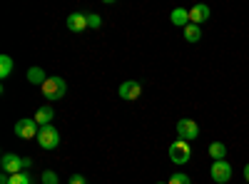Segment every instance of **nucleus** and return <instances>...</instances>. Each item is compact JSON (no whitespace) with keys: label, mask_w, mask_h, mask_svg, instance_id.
<instances>
[{"label":"nucleus","mask_w":249,"mask_h":184,"mask_svg":"<svg viewBox=\"0 0 249 184\" xmlns=\"http://www.w3.org/2000/svg\"><path fill=\"white\" fill-rule=\"evenodd\" d=\"M0 167H3V174H18V172H28L33 167V159L28 157H18L13 152H5L3 159H0Z\"/></svg>","instance_id":"nucleus-1"},{"label":"nucleus","mask_w":249,"mask_h":184,"mask_svg":"<svg viewBox=\"0 0 249 184\" xmlns=\"http://www.w3.org/2000/svg\"><path fill=\"white\" fill-rule=\"evenodd\" d=\"M40 90H43V97L45 100H62V97H65V92H68V85H65V80H62V77L53 75V77L45 80Z\"/></svg>","instance_id":"nucleus-2"},{"label":"nucleus","mask_w":249,"mask_h":184,"mask_svg":"<svg viewBox=\"0 0 249 184\" xmlns=\"http://www.w3.org/2000/svg\"><path fill=\"white\" fill-rule=\"evenodd\" d=\"M192 159V147L187 139H175L170 145V162L172 165H187Z\"/></svg>","instance_id":"nucleus-3"},{"label":"nucleus","mask_w":249,"mask_h":184,"mask_svg":"<svg viewBox=\"0 0 249 184\" xmlns=\"http://www.w3.org/2000/svg\"><path fill=\"white\" fill-rule=\"evenodd\" d=\"M37 145H40V150H45V152L55 150V147L60 145V132H57L53 125L40 127V132H37Z\"/></svg>","instance_id":"nucleus-4"},{"label":"nucleus","mask_w":249,"mask_h":184,"mask_svg":"<svg viewBox=\"0 0 249 184\" xmlns=\"http://www.w3.org/2000/svg\"><path fill=\"white\" fill-rule=\"evenodd\" d=\"M37 132H40V125L35 122V117H23L15 122V134L20 139H37Z\"/></svg>","instance_id":"nucleus-5"},{"label":"nucleus","mask_w":249,"mask_h":184,"mask_svg":"<svg viewBox=\"0 0 249 184\" xmlns=\"http://www.w3.org/2000/svg\"><path fill=\"white\" fill-rule=\"evenodd\" d=\"M232 174H234V169H232V165L227 159H217V162H212V167H210V177L217 182V184H227L232 179Z\"/></svg>","instance_id":"nucleus-6"},{"label":"nucleus","mask_w":249,"mask_h":184,"mask_svg":"<svg viewBox=\"0 0 249 184\" xmlns=\"http://www.w3.org/2000/svg\"><path fill=\"white\" fill-rule=\"evenodd\" d=\"M175 132H177L179 139H187V142H190V139H197V137H199V125H197L195 119H187V117H184V119H177Z\"/></svg>","instance_id":"nucleus-7"},{"label":"nucleus","mask_w":249,"mask_h":184,"mask_svg":"<svg viewBox=\"0 0 249 184\" xmlns=\"http://www.w3.org/2000/svg\"><path fill=\"white\" fill-rule=\"evenodd\" d=\"M117 95H120L122 100L132 102V100H137V97L142 95V85L137 83V80H124V83L117 87Z\"/></svg>","instance_id":"nucleus-8"},{"label":"nucleus","mask_w":249,"mask_h":184,"mask_svg":"<svg viewBox=\"0 0 249 184\" xmlns=\"http://www.w3.org/2000/svg\"><path fill=\"white\" fill-rule=\"evenodd\" d=\"M210 17H212V10H210V5L197 3L195 8H190V23H195V25H202V23H207Z\"/></svg>","instance_id":"nucleus-9"},{"label":"nucleus","mask_w":249,"mask_h":184,"mask_svg":"<svg viewBox=\"0 0 249 184\" xmlns=\"http://www.w3.org/2000/svg\"><path fill=\"white\" fill-rule=\"evenodd\" d=\"M85 28H90V25H88V13H70V15H68V30L82 33Z\"/></svg>","instance_id":"nucleus-10"},{"label":"nucleus","mask_w":249,"mask_h":184,"mask_svg":"<svg viewBox=\"0 0 249 184\" xmlns=\"http://www.w3.org/2000/svg\"><path fill=\"white\" fill-rule=\"evenodd\" d=\"M53 119H55V110L50 107V105H43L37 112H35V122L40 127H48V125H53Z\"/></svg>","instance_id":"nucleus-11"},{"label":"nucleus","mask_w":249,"mask_h":184,"mask_svg":"<svg viewBox=\"0 0 249 184\" xmlns=\"http://www.w3.org/2000/svg\"><path fill=\"white\" fill-rule=\"evenodd\" d=\"M170 20H172V25H177V28H187L190 25V10L187 8H175L172 13H170Z\"/></svg>","instance_id":"nucleus-12"},{"label":"nucleus","mask_w":249,"mask_h":184,"mask_svg":"<svg viewBox=\"0 0 249 184\" xmlns=\"http://www.w3.org/2000/svg\"><path fill=\"white\" fill-rule=\"evenodd\" d=\"M0 184H30V174L28 172H18V174H3Z\"/></svg>","instance_id":"nucleus-13"},{"label":"nucleus","mask_w":249,"mask_h":184,"mask_svg":"<svg viewBox=\"0 0 249 184\" xmlns=\"http://www.w3.org/2000/svg\"><path fill=\"white\" fill-rule=\"evenodd\" d=\"M182 35H184L187 43H199V40H202V30H199V25H195V23L187 25V28L182 30Z\"/></svg>","instance_id":"nucleus-14"},{"label":"nucleus","mask_w":249,"mask_h":184,"mask_svg":"<svg viewBox=\"0 0 249 184\" xmlns=\"http://www.w3.org/2000/svg\"><path fill=\"white\" fill-rule=\"evenodd\" d=\"M45 72H43V67H30L28 70V83L30 85H40V87H43V83H45Z\"/></svg>","instance_id":"nucleus-15"},{"label":"nucleus","mask_w":249,"mask_h":184,"mask_svg":"<svg viewBox=\"0 0 249 184\" xmlns=\"http://www.w3.org/2000/svg\"><path fill=\"white\" fill-rule=\"evenodd\" d=\"M207 152H210V157H212L214 162H217V159H224V157H227V145H224V142H212Z\"/></svg>","instance_id":"nucleus-16"},{"label":"nucleus","mask_w":249,"mask_h":184,"mask_svg":"<svg viewBox=\"0 0 249 184\" xmlns=\"http://www.w3.org/2000/svg\"><path fill=\"white\" fill-rule=\"evenodd\" d=\"M13 72V57L10 55H3V57H0V77H8Z\"/></svg>","instance_id":"nucleus-17"},{"label":"nucleus","mask_w":249,"mask_h":184,"mask_svg":"<svg viewBox=\"0 0 249 184\" xmlns=\"http://www.w3.org/2000/svg\"><path fill=\"white\" fill-rule=\"evenodd\" d=\"M167 184H192V179L187 177L184 172H175V174L167 179Z\"/></svg>","instance_id":"nucleus-18"},{"label":"nucleus","mask_w":249,"mask_h":184,"mask_svg":"<svg viewBox=\"0 0 249 184\" xmlns=\"http://www.w3.org/2000/svg\"><path fill=\"white\" fill-rule=\"evenodd\" d=\"M88 25H90V28H95V30H97V28H100V25H102V17H100V15H97V13H88Z\"/></svg>","instance_id":"nucleus-19"},{"label":"nucleus","mask_w":249,"mask_h":184,"mask_svg":"<svg viewBox=\"0 0 249 184\" xmlns=\"http://www.w3.org/2000/svg\"><path fill=\"white\" fill-rule=\"evenodd\" d=\"M40 179H43V184H57V174H55L53 169H45Z\"/></svg>","instance_id":"nucleus-20"},{"label":"nucleus","mask_w":249,"mask_h":184,"mask_svg":"<svg viewBox=\"0 0 249 184\" xmlns=\"http://www.w3.org/2000/svg\"><path fill=\"white\" fill-rule=\"evenodd\" d=\"M68 184H88V179H85V177H82V174H72Z\"/></svg>","instance_id":"nucleus-21"},{"label":"nucleus","mask_w":249,"mask_h":184,"mask_svg":"<svg viewBox=\"0 0 249 184\" xmlns=\"http://www.w3.org/2000/svg\"><path fill=\"white\" fill-rule=\"evenodd\" d=\"M244 182L249 184V162H247V165H244Z\"/></svg>","instance_id":"nucleus-22"},{"label":"nucleus","mask_w":249,"mask_h":184,"mask_svg":"<svg viewBox=\"0 0 249 184\" xmlns=\"http://www.w3.org/2000/svg\"><path fill=\"white\" fill-rule=\"evenodd\" d=\"M155 184H167V182H155Z\"/></svg>","instance_id":"nucleus-23"},{"label":"nucleus","mask_w":249,"mask_h":184,"mask_svg":"<svg viewBox=\"0 0 249 184\" xmlns=\"http://www.w3.org/2000/svg\"><path fill=\"white\" fill-rule=\"evenodd\" d=\"M244 184H247V182H244Z\"/></svg>","instance_id":"nucleus-24"}]
</instances>
